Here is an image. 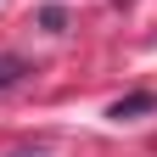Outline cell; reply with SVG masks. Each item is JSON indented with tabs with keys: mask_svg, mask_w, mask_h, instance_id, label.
I'll return each instance as SVG.
<instances>
[{
	"mask_svg": "<svg viewBox=\"0 0 157 157\" xmlns=\"http://www.w3.org/2000/svg\"><path fill=\"white\" fill-rule=\"evenodd\" d=\"M146 112H157V90H135V95H124V101H112V112L107 118H146Z\"/></svg>",
	"mask_w": 157,
	"mask_h": 157,
	"instance_id": "obj_1",
	"label": "cell"
},
{
	"mask_svg": "<svg viewBox=\"0 0 157 157\" xmlns=\"http://www.w3.org/2000/svg\"><path fill=\"white\" fill-rule=\"evenodd\" d=\"M34 67L23 62V56H0V90H11V84H23Z\"/></svg>",
	"mask_w": 157,
	"mask_h": 157,
	"instance_id": "obj_2",
	"label": "cell"
},
{
	"mask_svg": "<svg viewBox=\"0 0 157 157\" xmlns=\"http://www.w3.org/2000/svg\"><path fill=\"white\" fill-rule=\"evenodd\" d=\"M39 23H45L51 34H62V28H67V17H62V11H56V6H45V11H39Z\"/></svg>",
	"mask_w": 157,
	"mask_h": 157,
	"instance_id": "obj_3",
	"label": "cell"
},
{
	"mask_svg": "<svg viewBox=\"0 0 157 157\" xmlns=\"http://www.w3.org/2000/svg\"><path fill=\"white\" fill-rule=\"evenodd\" d=\"M23 157H39V151H23Z\"/></svg>",
	"mask_w": 157,
	"mask_h": 157,
	"instance_id": "obj_4",
	"label": "cell"
}]
</instances>
